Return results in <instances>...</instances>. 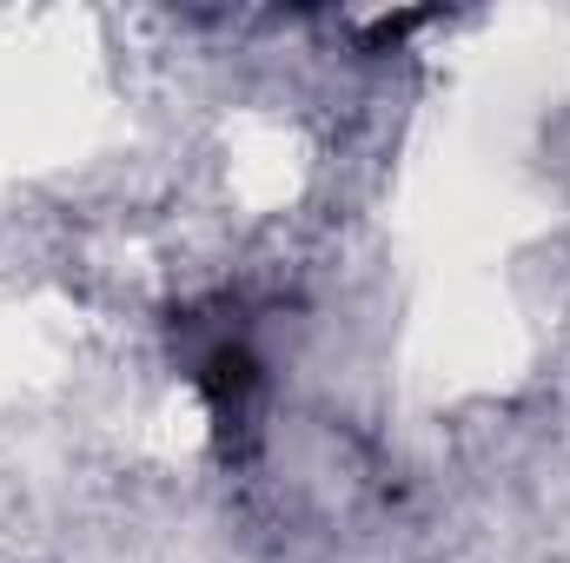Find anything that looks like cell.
I'll return each instance as SVG.
<instances>
[{"label":"cell","mask_w":570,"mask_h":563,"mask_svg":"<svg viewBox=\"0 0 570 563\" xmlns=\"http://www.w3.org/2000/svg\"><path fill=\"white\" fill-rule=\"evenodd\" d=\"M193 385H199L206 418H213V431H219L226 444L253 431V418H259V392H266V372H259L253 345H239V338H213V345L193 358Z\"/></svg>","instance_id":"cell-1"}]
</instances>
